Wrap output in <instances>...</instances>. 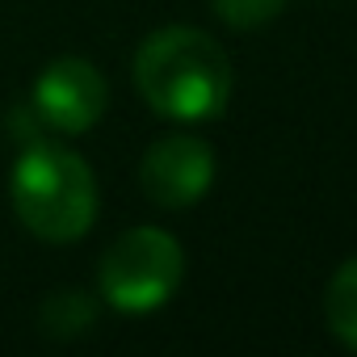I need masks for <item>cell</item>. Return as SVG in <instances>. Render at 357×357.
I'll return each instance as SVG.
<instances>
[{"label":"cell","instance_id":"obj_1","mask_svg":"<svg viewBox=\"0 0 357 357\" xmlns=\"http://www.w3.org/2000/svg\"><path fill=\"white\" fill-rule=\"evenodd\" d=\"M135 89L168 122H211L227 109L236 72L206 30L168 26L139 47Z\"/></svg>","mask_w":357,"mask_h":357},{"label":"cell","instance_id":"obj_2","mask_svg":"<svg viewBox=\"0 0 357 357\" xmlns=\"http://www.w3.org/2000/svg\"><path fill=\"white\" fill-rule=\"evenodd\" d=\"M9 198L30 236L47 244H72L89 236L97 219V176L72 147L38 135L13 160Z\"/></svg>","mask_w":357,"mask_h":357},{"label":"cell","instance_id":"obj_3","mask_svg":"<svg viewBox=\"0 0 357 357\" xmlns=\"http://www.w3.org/2000/svg\"><path fill=\"white\" fill-rule=\"evenodd\" d=\"M185 278V252L176 244V236L160 231V227H130L122 231L97 269V286L101 298L114 311L126 315H147L155 307H164Z\"/></svg>","mask_w":357,"mask_h":357},{"label":"cell","instance_id":"obj_4","mask_svg":"<svg viewBox=\"0 0 357 357\" xmlns=\"http://www.w3.org/2000/svg\"><path fill=\"white\" fill-rule=\"evenodd\" d=\"M105 105H109V84L80 55H63V59L47 63L38 72L34 97H30V114L51 135H84V130H93L101 122Z\"/></svg>","mask_w":357,"mask_h":357},{"label":"cell","instance_id":"obj_5","mask_svg":"<svg viewBox=\"0 0 357 357\" xmlns=\"http://www.w3.org/2000/svg\"><path fill=\"white\" fill-rule=\"evenodd\" d=\"M143 194L164 211H185L215 185V147L198 135H168L147 147L139 164Z\"/></svg>","mask_w":357,"mask_h":357},{"label":"cell","instance_id":"obj_6","mask_svg":"<svg viewBox=\"0 0 357 357\" xmlns=\"http://www.w3.org/2000/svg\"><path fill=\"white\" fill-rule=\"evenodd\" d=\"M324 319H328V332L344 349L357 353V257H349L332 273V282L324 290Z\"/></svg>","mask_w":357,"mask_h":357},{"label":"cell","instance_id":"obj_7","mask_svg":"<svg viewBox=\"0 0 357 357\" xmlns=\"http://www.w3.org/2000/svg\"><path fill=\"white\" fill-rule=\"evenodd\" d=\"M38 324H43L47 336L72 340V336H80V332H89V328L97 324V298L84 294V290H76V286H63V290H55V294L43 303Z\"/></svg>","mask_w":357,"mask_h":357},{"label":"cell","instance_id":"obj_8","mask_svg":"<svg viewBox=\"0 0 357 357\" xmlns=\"http://www.w3.org/2000/svg\"><path fill=\"white\" fill-rule=\"evenodd\" d=\"M211 5L231 30H261L286 9V0H211Z\"/></svg>","mask_w":357,"mask_h":357}]
</instances>
